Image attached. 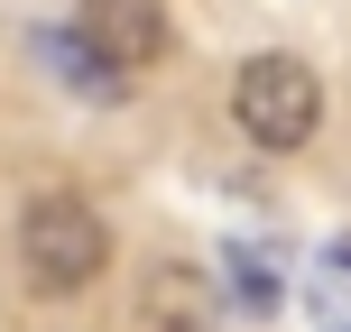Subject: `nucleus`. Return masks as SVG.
<instances>
[{
	"mask_svg": "<svg viewBox=\"0 0 351 332\" xmlns=\"http://www.w3.org/2000/svg\"><path fill=\"white\" fill-rule=\"evenodd\" d=\"M231 286H241L250 305H268V296H278V277H268V268L250 259V249H231Z\"/></svg>",
	"mask_w": 351,
	"mask_h": 332,
	"instance_id": "obj_6",
	"label": "nucleus"
},
{
	"mask_svg": "<svg viewBox=\"0 0 351 332\" xmlns=\"http://www.w3.org/2000/svg\"><path fill=\"white\" fill-rule=\"evenodd\" d=\"M74 37L93 55H111L121 74H148V65H167L176 18H167V0H74Z\"/></svg>",
	"mask_w": 351,
	"mask_h": 332,
	"instance_id": "obj_3",
	"label": "nucleus"
},
{
	"mask_svg": "<svg viewBox=\"0 0 351 332\" xmlns=\"http://www.w3.org/2000/svg\"><path fill=\"white\" fill-rule=\"evenodd\" d=\"M139 332H213L222 323V286L204 277L194 259H158L139 277V314H130Z\"/></svg>",
	"mask_w": 351,
	"mask_h": 332,
	"instance_id": "obj_4",
	"label": "nucleus"
},
{
	"mask_svg": "<svg viewBox=\"0 0 351 332\" xmlns=\"http://www.w3.org/2000/svg\"><path fill=\"white\" fill-rule=\"evenodd\" d=\"M231 120H241L250 148L296 157L324 129V74L305 65V55H250V65L231 74Z\"/></svg>",
	"mask_w": 351,
	"mask_h": 332,
	"instance_id": "obj_2",
	"label": "nucleus"
},
{
	"mask_svg": "<svg viewBox=\"0 0 351 332\" xmlns=\"http://www.w3.org/2000/svg\"><path fill=\"white\" fill-rule=\"evenodd\" d=\"M102 268H111V222L93 212V194H74V185L28 194V212H19V277L37 296H84Z\"/></svg>",
	"mask_w": 351,
	"mask_h": 332,
	"instance_id": "obj_1",
	"label": "nucleus"
},
{
	"mask_svg": "<svg viewBox=\"0 0 351 332\" xmlns=\"http://www.w3.org/2000/svg\"><path fill=\"white\" fill-rule=\"evenodd\" d=\"M315 314H324V332H351V231L333 249H324V277H315Z\"/></svg>",
	"mask_w": 351,
	"mask_h": 332,
	"instance_id": "obj_5",
	"label": "nucleus"
}]
</instances>
